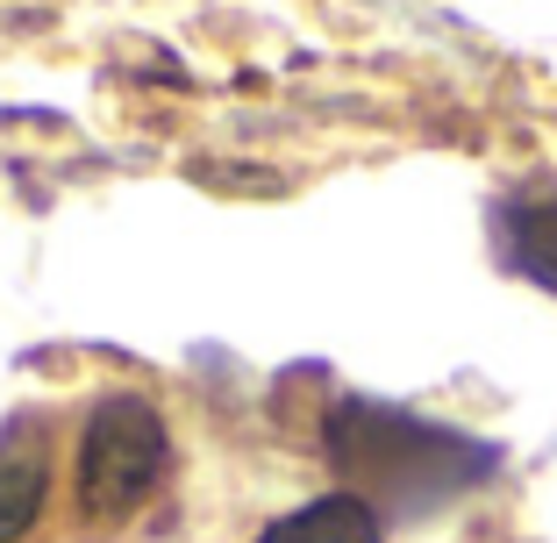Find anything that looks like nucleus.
<instances>
[{"instance_id":"3","label":"nucleus","mask_w":557,"mask_h":543,"mask_svg":"<svg viewBox=\"0 0 557 543\" xmlns=\"http://www.w3.org/2000/svg\"><path fill=\"white\" fill-rule=\"evenodd\" d=\"M50 501V422L15 415L0 429V543H22Z\"/></svg>"},{"instance_id":"2","label":"nucleus","mask_w":557,"mask_h":543,"mask_svg":"<svg viewBox=\"0 0 557 543\" xmlns=\"http://www.w3.org/2000/svg\"><path fill=\"white\" fill-rule=\"evenodd\" d=\"M164 472H172V429H164L158 400H144V394L94 400V415L79 429V465H72L86 522H100V529L129 522L164 486Z\"/></svg>"},{"instance_id":"1","label":"nucleus","mask_w":557,"mask_h":543,"mask_svg":"<svg viewBox=\"0 0 557 543\" xmlns=\"http://www.w3.org/2000/svg\"><path fill=\"white\" fill-rule=\"evenodd\" d=\"M329 458L344 465L358 501H386L394 515H422L436 501H458L486 486L500 451L465 436L450 422H429L414 408H386V400H336L329 408Z\"/></svg>"},{"instance_id":"5","label":"nucleus","mask_w":557,"mask_h":543,"mask_svg":"<svg viewBox=\"0 0 557 543\" xmlns=\"http://www.w3.org/2000/svg\"><path fill=\"white\" fill-rule=\"evenodd\" d=\"M508 236V264L522 280H536L543 294H557V194H515L500 214Z\"/></svg>"},{"instance_id":"4","label":"nucleus","mask_w":557,"mask_h":543,"mask_svg":"<svg viewBox=\"0 0 557 543\" xmlns=\"http://www.w3.org/2000/svg\"><path fill=\"white\" fill-rule=\"evenodd\" d=\"M258 543H386V515L372 501H358L350 486H336V494H314L294 515L264 522Z\"/></svg>"}]
</instances>
